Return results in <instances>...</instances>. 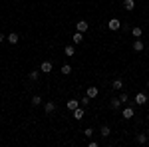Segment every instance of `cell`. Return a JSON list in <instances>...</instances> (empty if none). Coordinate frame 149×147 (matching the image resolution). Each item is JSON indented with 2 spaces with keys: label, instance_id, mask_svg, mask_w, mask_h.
<instances>
[{
  "label": "cell",
  "instance_id": "cell-1",
  "mask_svg": "<svg viewBox=\"0 0 149 147\" xmlns=\"http://www.w3.org/2000/svg\"><path fill=\"white\" fill-rule=\"evenodd\" d=\"M108 28H110V30H113V32H115V30H119V28H121V22H119L117 18H112V20L108 22Z\"/></svg>",
  "mask_w": 149,
  "mask_h": 147
},
{
  "label": "cell",
  "instance_id": "cell-2",
  "mask_svg": "<svg viewBox=\"0 0 149 147\" xmlns=\"http://www.w3.org/2000/svg\"><path fill=\"white\" fill-rule=\"evenodd\" d=\"M52 70H54L52 62H42V66H40V72H44V74H50Z\"/></svg>",
  "mask_w": 149,
  "mask_h": 147
},
{
  "label": "cell",
  "instance_id": "cell-3",
  "mask_svg": "<svg viewBox=\"0 0 149 147\" xmlns=\"http://www.w3.org/2000/svg\"><path fill=\"white\" fill-rule=\"evenodd\" d=\"M76 30H78V32H82V34H84V32H86V30H88V22H86V20H80V22H78V24H76Z\"/></svg>",
  "mask_w": 149,
  "mask_h": 147
},
{
  "label": "cell",
  "instance_id": "cell-4",
  "mask_svg": "<svg viewBox=\"0 0 149 147\" xmlns=\"http://www.w3.org/2000/svg\"><path fill=\"white\" fill-rule=\"evenodd\" d=\"M145 102H147V96H145V94H143V92H141V94H137V96H135V104H139V106H143V104H145Z\"/></svg>",
  "mask_w": 149,
  "mask_h": 147
},
{
  "label": "cell",
  "instance_id": "cell-5",
  "mask_svg": "<svg viewBox=\"0 0 149 147\" xmlns=\"http://www.w3.org/2000/svg\"><path fill=\"white\" fill-rule=\"evenodd\" d=\"M6 40H8L10 44H18V40H20V36H18L16 32H10V34L6 36Z\"/></svg>",
  "mask_w": 149,
  "mask_h": 147
},
{
  "label": "cell",
  "instance_id": "cell-6",
  "mask_svg": "<svg viewBox=\"0 0 149 147\" xmlns=\"http://www.w3.org/2000/svg\"><path fill=\"white\" fill-rule=\"evenodd\" d=\"M66 108H68L70 111H74V110H78V108H80V102H78V100H70V102L66 104Z\"/></svg>",
  "mask_w": 149,
  "mask_h": 147
},
{
  "label": "cell",
  "instance_id": "cell-7",
  "mask_svg": "<svg viewBox=\"0 0 149 147\" xmlns=\"http://www.w3.org/2000/svg\"><path fill=\"white\" fill-rule=\"evenodd\" d=\"M123 8H125L127 12H131V10L135 8V0H123Z\"/></svg>",
  "mask_w": 149,
  "mask_h": 147
},
{
  "label": "cell",
  "instance_id": "cell-8",
  "mask_svg": "<svg viewBox=\"0 0 149 147\" xmlns=\"http://www.w3.org/2000/svg\"><path fill=\"white\" fill-rule=\"evenodd\" d=\"M147 139H149V135H147V133H139V135L135 137V141H137L139 145H143V143H147Z\"/></svg>",
  "mask_w": 149,
  "mask_h": 147
},
{
  "label": "cell",
  "instance_id": "cell-9",
  "mask_svg": "<svg viewBox=\"0 0 149 147\" xmlns=\"http://www.w3.org/2000/svg\"><path fill=\"white\" fill-rule=\"evenodd\" d=\"M86 96H88V98H96V96H98V88H96V86H90L88 92H86Z\"/></svg>",
  "mask_w": 149,
  "mask_h": 147
},
{
  "label": "cell",
  "instance_id": "cell-10",
  "mask_svg": "<svg viewBox=\"0 0 149 147\" xmlns=\"http://www.w3.org/2000/svg\"><path fill=\"white\" fill-rule=\"evenodd\" d=\"M72 40H74V44H82L84 42V34L82 32H76L74 36H72Z\"/></svg>",
  "mask_w": 149,
  "mask_h": 147
},
{
  "label": "cell",
  "instance_id": "cell-11",
  "mask_svg": "<svg viewBox=\"0 0 149 147\" xmlns=\"http://www.w3.org/2000/svg\"><path fill=\"white\" fill-rule=\"evenodd\" d=\"M44 110H46V113H52V111H56V104H54V102H48V104L44 106Z\"/></svg>",
  "mask_w": 149,
  "mask_h": 147
},
{
  "label": "cell",
  "instance_id": "cell-12",
  "mask_svg": "<svg viewBox=\"0 0 149 147\" xmlns=\"http://www.w3.org/2000/svg\"><path fill=\"white\" fill-rule=\"evenodd\" d=\"M133 117V108H125L123 110V119H131Z\"/></svg>",
  "mask_w": 149,
  "mask_h": 147
},
{
  "label": "cell",
  "instance_id": "cell-13",
  "mask_svg": "<svg viewBox=\"0 0 149 147\" xmlns=\"http://www.w3.org/2000/svg\"><path fill=\"white\" fill-rule=\"evenodd\" d=\"M133 50H135V52H141V50H143V42H141V40H135V42H133Z\"/></svg>",
  "mask_w": 149,
  "mask_h": 147
},
{
  "label": "cell",
  "instance_id": "cell-14",
  "mask_svg": "<svg viewBox=\"0 0 149 147\" xmlns=\"http://www.w3.org/2000/svg\"><path fill=\"white\" fill-rule=\"evenodd\" d=\"M64 54H66V56H70V58H72V56H74V54H76L74 46H66V48H64Z\"/></svg>",
  "mask_w": 149,
  "mask_h": 147
},
{
  "label": "cell",
  "instance_id": "cell-15",
  "mask_svg": "<svg viewBox=\"0 0 149 147\" xmlns=\"http://www.w3.org/2000/svg\"><path fill=\"white\" fill-rule=\"evenodd\" d=\"M119 106H121V100H119V98H115V100H112V104H110V108H112V110H117Z\"/></svg>",
  "mask_w": 149,
  "mask_h": 147
},
{
  "label": "cell",
  "instance_id": "cell-16",
  "mask_svg": "<svg viewBox=\"0 0 149 147\" xmlns=\"http://www.w3.org/2000/svg\"><path fill=\"white\" fill-rule=\"evenodd\" d=\"M82 117H84V110H82V108L74 110V119H82Z\"/></svg>",
  "mask_w": 149,
  "mask_h": 147
},
{
  "label": "cell",
  "instance_id": "cell-17",
  "mask_svg": "<svg viewBox=\"0 0 149 147\" xmlns=\"http://www.w3.org/2000/svg\"><path fill=\"white\" fill-rule=\"evenodd\" d=\"M110 133H112V129H110V125H104V127H102V137H108Z\"/></svg>",
  "mask_w": 149,
  "mask_h": 147
},
{
  "label": "cell",
  "instance_id": "cell-18",
  "mask_svg": "<svg viewBox=\"0 0 149 147\" xmlns=\"http://www.w3.org/2000/svg\"><path fill=\"white\" fill-rule=\"evenodd\" d=\"M112 88L113 90H121V88H123V82H121V80H115V82L112 84Z\"/></svg>",
  "mask_w": 149,
  "mask_h": 147
},
{
  "label": "cell",
  "instance_id": "cell-19",
  "mask_svg": "<svg viewBox=\"0 0 149 147\" xmlns=\"http://www.w3.org/2000/svg\"><path fill=\"white\" fill-rule=\"evenodd\" d=\"M131 34H133V36H135V38H139V36H141V34H143V30H141V28H137V26H135V28H133V30H131Z\"/></svg>",
  "mask_w": 149,
  "mask_h": 147
},
{
  "label": "cell",
  "instance_id": "cell-20",
  "mask_svg": "<svg viewBox=\"0 0 149 147\" xmlns=\"http://www.w3.org/2000/svg\"><path fill=\"white\" fill-rule=\"evenodd\" d=\"M72 72V68H70V64H66V66H62V74L64 76H68V74Z\"/></svg>",
  "mask_w": 149,
  "mask_h": 147
},
{
  "label": "cell",
  "instance_id": "cell-21",
  "mask_svg": "<svg viewBox=\"0 0 149 147\" xmlns=\"http://www.w3.org/2000/svg\"><path fill=\"white\" fill-rule=\"evenodd\" d=\"M40 104H42V98L40 96H34L32 98V106H40Z\"/></svg>",
  "mask_w": 149,
  "mask_h": 147
},
{
  "label": "cell",
  "instance_id": "cell-22",
  "mask_svg": "<svg viewBox=\"0 0 149 147\" xmlns=\"http://www.w3.org/2000/svg\"><path fill=\"white\" fill-rule=\"evenodd\" d=\"M84 133H86V137H92V135H94V129H92V127H88Z\"/></svg>",
  "mask_w": 149,
  "mask_h": 147
},
{
  "label": "cell",
  "instance_id": "cell-23",
  "mask_svg": "<svg viewBox=\"0 0 149 147\" xmlns=\"http://www.w3.org/2000/svg\"><path fill=\"white\" fill-rule=\"evenodd\" d=\"M38 76H40V72H36V70L30 72V80H38Z\"/></svg>",
  "mask_w": 149,
  "mask_h": 147
},
{
  "label": "cell",
  "instance_id": "cell-24",
  "mask_svg": "<svg viewBox=\"0 0 149 147\" xmlns=\"http://www.w3.org/2000/svg\"><path fill=\"white\" fill-rule=\"evenodd\" d=\"M119 100H121V104H123V102H127V94H121V96H119Z\"/></svg>",
  "mask_w": 149,
  "mask_h": 147
},
{
  "label": "cell",
  "instance_id": "cell-25",
  "mask_svg": "<svg viewBox=\"0 0 149 147\" xmlns=\"http://www.w3.org/2000/svg\"><path fill=\"white\" fill-rule=\"evenodd\" d=\"M90 100H92V98H88V96H86V98L82 100V104H84V106H88V104H90Z\"/></svg>",
  "mask_w": 149,
  "mask_h": 147
},
{
  "label": "cell",
  "instance_id": "cell-26",
  "mask_svg": "<svg viewBox=\"0 0 149 147\" xmlns=\"http://www.w3.org/2000/svg\"><path fill=\"white\" fill-rule=\"evenodd\" d=\"M4 40H6V36H4V34L0 32V42H4Z\"/></svg>",
  "mask_w": 149,
  "mask_h": 147
},
{
  "label": "cell",
  "instance_id": "cell-27",
  "mask_svg": "<svg viewBox=\"0 0 149 147\" xmlns=\"http://www.w3.org/2000/svg\"><path fill=\"white\" fill-rule=\"evenodd\" d=\"M147 119H149V115H147Z\"/></svg>",
  "mask_w": 149,
  "mask_h": 147
}]
</instances>
